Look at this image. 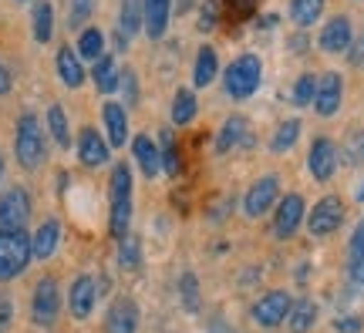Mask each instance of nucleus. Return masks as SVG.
Returning a JSON list of instances; mask_svg holds the SVG:
<instances>
[{"label": "nucleus", "instance_id": "nucleus-20", "mask_svg": "<svg viewBox=\"0 0 364 333\" xmlns=\"http://www.w3.org/2000/svg\"><path fill=\"white\" fill-rule=\"evenodd\" d=\"M102 115H105V129H108V145H112V148H122L125 138H129V115H125V108L115 102H108L102 108Z\"/></svg>", "mask_w": 364, "mask_h": 333}, {"label": "nucleus", "instance_id": "nucleus-44", "mask_svg": "<svg viewBox=\"0 0 364 333\" xmlns=\"http://www.w3.org/2000/svg\"><path fill=\"white\" fill-rule=\"evenodd\" d=\"M216 24V0H206L203 4V27H213Z\"/></svg>", "mask_w": 364, "mask_h": 333}, {"label": "nucleus", "instance_id": "nucleus-46", "mask_svg": "<svg viewBox=\"0 0 364 333\" xmlns=\"http://www.w3.org/2000/svg\"><path fill=\"white\" fill-rule=\"evenodd\" d=\"M11 71H7V67H4V61H0V94H7V91H11Z\"/></svg>", "mask_w": 364, "mask_h": 333}, {"label": "nucleus", "instance_id": "nucleus-12", "mask_svg": "<svg viewBox=\"0 0 364 333\" xmlns=\"http://www.w3.org/2000/svg\"><path fill=\"white\" fill-rule=\"evenodd\" d=\"M304 222V199L297 192H290L284 202L277 205V216H273V236L277 239H290L297 226Z\"/></svg>", "mask_w": 364, "mask_h": 333}, {"label": "nucleus", "instance_id": "nucleus-41", "mask_svg": "<svg viewBox=\"0 0 364 333\" xmlns=\"http://www.w3.org/2000/svg\"><path fill=\"white\" fill-rule=\"evenodd\" d=\"M122 91H125V98H129V102H135V98H139V88H135V75H132L129 67L122 71Z\"/></svg>", "mask_w": 364, "mask_h": 333}, {"label": "nucleus", "instance_id": "nucleus-29", "mask_svg": "<svg viewBox=\"0 0 364 333\" xmlns=\"http://www.w3.org/2000/svg\"><path fill=\"white\" fill-rule=\"evenodd\" d=\"M105 54V34L98 27H85L78 38V58H88V61H98Z\"/></svg>", "mask_w": 364, "mask_h": 333}, {"label": "nucleus", "instance_id": "nucleus-18", "mask_svg": "<svg viewBox=\"0 0 364 333\" xmlns=\"http://www.w3.org/2000/svg\"><path fill=\"white\" fill-rule=\"evenodd\" d=\"M132 152H135V162L142 168L145 179H156L159 168H162V155H159V145L149 135H135L132 138Z\"/></svg>", "mask_w": 364, "mask_h": 333}, {"label": "nucleus", "instance_id": "nucleus-30", "mask_svg": "<svg viewBox=\"0 0 364 333\" xmlns=\"http://www.w3.org/2000/svg\"><path fill=\"white\" fill-rule=\"evenodd\" d=\"M196 118V94L193 91H176L172 98V125H189Z\"/></svg>", "mask_w": 364, "mask_h": 333}, {"label": "nucleus", "instance_id": "nucleus-48", "mask_svg": "<svg viewBox=\"0 0 364 333\" xmlns=\"http://www.w3.org/2000/svg\"><path fill=\"white\" fill-rule=\"evenodd\" d=\"M0 179H4V155H0Z\"/></svg>", "mask_w": 364, "mask_h": 333}, {"label": "nucleus", "instance_id": "nucleus-43", "mask_svg": "<svg viewBox=\"0 0 364 333\" xmlns=\"http://www.w3.org/2000/svg\"><path fill=\"white\" fill-rule=\"evenodd\" d=\"M338 330L341 333H361V320H358V317H341Z\"/></svg>", "mask_w": 364, "mask_h": 333}, {"label": "nucleus", "instance_id": "nucleus-34", "mask_svg": "<svg viewBox=\"0 0 364 333\" xmlns=\"http://www.w3.org/2000/svg\"><path fill=\"white\" fill-rule=\"evenodd\" d=\"M122 243V249H118V263H122V269H139V263H142V249H139V239L135 236H125V239H118Z\"/></svg>", "mask_w": 364, "mask_h": 333}, {"label": "nucleus", "instance_id": "nucleus-25", "mask_svg": "<svg viewBox=\"0 0 364 333\" xmlns=\"http://www.w3.org/2000/svg\"><path fill=\"white\" fill-rule=\"evenodd\" d=\"M243 135H247V118H230L226 125L220 129V135H216V152L226 155V152H233L236 145L243 141Z\"/></svg>", "mask_w": 364, "mask_h": 333}, {"label": "nucleus", "instance_id": "nucleus-4", "mask_svg": "<svg viewBox=\"0 0 364 333\" xmlns=\"http://www.w3.org/2000/svg\"><path fill=\"white\" fill-rule=\"evenodd\" d=\"M263 81V65L257 54H240L233 65L226 67V75H223V84H226V94L236 98V102H243L250 98L253 91L260 88Z\"/></svg>", "mask_w": 364, "mask_h": 333}, {"label": "nucleus", "instance_id": "nucleus-15", "mask_svg": "<svg viewBox=\"0 0 364 333\" xmlns=\"http://www.w3.org/2000/svg\"><path fill=\"white\" fill-rule=\"evenodd\" d=\"M351 40H354V31H351V21L348 17H331L324 24V31H321V51L327 54H341V51H348L351 48Z\"/></svg>", "mask_w": 364, "mask_h": 333}, {"label": "nucleus", "instance_id": "nucleus-38", "mask_svg": "<svg viewBox=\"0 0 364 333\" xmlns=\"http://www.w3.org/2000/svg\"><path fill=\"white\" fill-rule=\"evenodd\" d=\"M182 303H186V310H189V313H196V310H199V286H196V276L193 273H186V276H182Z\"/></svg>", "mask_w": 364, "mask_h": 333}, {"label": "nucleus", "instance_id": "nucleus-14", "mask_svg": "<svg viewBox=\"0 0 364 333\" xmlns=\"http://www.w3.org/2000/svg\"><path fill=\"white\" fill-rule=\"evenodd\" d=\"M95 300H98V286L91 276H78L71 283V293H68V307H71V317L75 320H88L91 310H95Z\"/></svg>", "mask_w": 364, "mask_h": 333}, {"label": "nucleus", "instance_id": "nucleus-13", "mask_svg": "<svg viewBox=\"0 0 364 333\" xmlns=\"http://www.w3.org/2000/svg\"><path fill=\"white\" fill-rule=\"evenodd\" d=\"M341 98H344V81H341L338 71H327V75L317 81V94H314V108H317V115L331 118L341 108Z\"/></svg>", "mask_w": 364, "mask_h": 333}, {"label": "nucleus", "instance_id": "nucleus-1", "mask_svg": "<svg viewBox=\"0 0 364 333\" xmlns=\"http://www.w3.org/2000/svg\"><path fill=\"white\" fill-rule=\"evenodd\" d=\"M108 199H112V236L115 239H125L129 236V222H132V168L125 162H118L115 172H112V182H108Z\"/></svg>", "mask_w": 364, "mask_h": 333}, {"label": "nucleus", "instance_id": "nucleus-40", "mask_svg": "<svg viewBox=\"0 0 364 333\" xmlns=\"http://www.w3.org/2000/svg\"><path fill=\"white\" fill-rule=\"evenodd\" d=\"M348 273L358 286H364V253H351V263H348Z\"/></svg>", "mask_w": 364, "mask_h": 333}, {"label": "nucleus", "instance_id": "nucleus-37", "mask_svg": "<svg viewBox=\"0 0 364 333\" xmlns=\"http://www.w3.org/2000/svg\"><path fill=\"white\" fill-rule=\"evenodd\" d=\"M344 152H348V162L351 165H364V129H354L344 141Z\"/></svg>", "mask_w": 364, "mask_h": 333}, {"label": "nucleus", "instance_id": "nucleus-31", "mask_svg": "<svg viewBox=\"0 0 364 333\" xmlns=\"http://www.w3.org/2000/svg\"><path fill=\"white\" fill-rule=\"evenodd\" d=\"M48 129H51L54 141H58L61 148L71 145V129H68V115H65L61 104H51V111H48Z\"/></svg>", "mask_w": 364, "mask_h": 333}, {"label": "nucleus", "instance_id": "nucleus-8", "mask_svg": "<svg viewBox=\"0 0 364 333\" xmlns=\"http://www.w3.org/2000/svg\"><path fill=\"white\" fill-rule=\"evenodd\" d=\"M290 307H294V300H290L284 290H273V293L260 296V300L253 303V320L260 323V327H267V330H273V327L287 323Z\"/></svg>", "mask_w": 364, "mask_h": 333}, {"label": "nucleus", "instance_id": "nucleus-23", "mask_svg": "<svg viewBox=\"0 0 364 333\" xmlns=\"http://www.w3.org/2000/svg\"><path fill=\"white\" fill-rule=\"evenodd\" d=\"M31 24H34V40L48 44L54 34V7L51 0H34V11H31Z\"/></svg>", "mask_w": 364, "mask_h": 333}, {"label": "nucleus", "instance_id": "nucleus-36", "mask_svg": "<svg viewBox=\"0 0 364 333\" xmlns=\"http://www.w3.org/2000/svg\"><path fill=\"white\" fill-rule=\"evenodd\" d=\"M314 94H317V77L314 75H304L297 77V84H294V104H314Z\"/></svg>", "mask_w": 364, "mask_h": 333}, {"label": "nucleus", "instance_id": "nucleus-26", "mask_svg": "<svg viewBox=\"0 0 364 333\" xmlns=\"http://www.w3.org/2000/svg\"><path fill=\"white\" fill-rule=\"evenodd\" d=\"M287 323H290L294 333H307L314 323H317V303H314V300H297V303L290 307Z\"/></svg>", "mask_w": 364, "mask_h": 333}, {"label": "nucleus", "instance_id": "nucleus-39", "mask_svg": "<svg viewBox=\"0 0 364 333\" xmlns=\"http://www.w3.org/2000/svg\"><path fill=\"white\" fill-rule=\"evenodd\" d=\"M11 323H14V303H11V296L0 290V333L7 330Z\"/></svg>", "mask_w": 364, "mask_h": 333}, {"label": "nucleus", "instance_id": "nucleus-24", "mask_svg": "<svg viewBox=\"0 0 364 333\" xmlns=\"http://www.w3.org/2000/svg\"><path fill=\"white\" fill-rule=\"evenodd\" d=\"M216 75H220V58H216V51L206 44V48H199V54H196V71H193L196 88H206V84H213V81H216Z\"/></svg>", "mask_w": 364, "mask_h": 333}, {"label": "nucleus", "instance_id": "nucleus-7", "mask_svg": "<svg viewBox=\"0 0 364 333\" xmlns=\"http://www.w3.org/2000/svg\"><path fill=\"white\" fill-rule=\"evenodd\" d=\"M31 219V195L21 185H11L0 195V229H24Z\"/></svg>", "mask_w": 364, "mask_h": 333}, {"label": "nucleus", "instance_id": "nucleus-33", "mask_svg": "<svg viewBox=\"0 0 364 333\" xmlns=\"http://www.w3.org/2000/svg\"><path fill=\"white\" fill-rule=\"evenodd\" d=\"M91 11H95V0H68V27L71 31H85Z\"/></svg>", "mask_w": 364, "mask_h": 333}, {"label": "nucleus", "instance_id": "nucleus-45", "mask_svg": "<svg viewBox=\"0 0 364 333\" xmlns=\"http://www.w3.org/2000/svg\"><path fill=\"white\" fill-rule=\"evenodd\" d=\"M351 253H364V219H361V226H358V232L351 236Z\"/></svg>", "mask_w": 364, "mask_h": 333}, {"label": "nucleus", "instance_id": "nucleus-21", "mask_svg": "<svg viewBox=\"0 0 364 333\" xmlns=\"http://www.w3.org/2000/svg\"><path fill=\"white\" fill-rule=\"evenodd\" d=\"M91 81H95V88L102 91V94L118 91V84H122V67L115 65V58L102 54V58L95 61V67H91Z\"/></svg>", "mask_w": 364, "mask_h": 333}, {"label": "nucleus", "instance_id": "nucleus-5", "mask_svg": "<svg viewBox=\"0 0 364 333\" xmlns=\"http://www.w3.org/2000/svg\"><path fill=\"white\" fill-rule=\"evenodd\" d=\"M341 222H344V202L338 195H324L307 216V229H311V236H331L341 229Z\"/></svg>", "mask_w": 364, "mask_h": 333}, {"label": "nucleus", "instance_id": "nucleus-10", "mask_svg": "<svg viewBox=\"0 0 364 333\" xmlns=\"http://www.w3.org/2000/svg\"><path fill=\"white\" fill-rule=\"evenodd\" d=\"M307 168H311V175L317 182L334 179V172H338V145L331 138H314L311 155H307Z\"/></svg>", "mask_w": 364, "mask_h": 333}, {"label": "nucleus", "instance_id": "nucleus-16", "mask_svg": "<svg viewBox=\"0 0 364 333\" xmlns=\"http://www.w3.org/2000/svg\"><path fill=\"white\" fill-rule=\"evenodd\" d=\"M172 0H142V27L149 38H162L169 27Z\"/></svg>", "mask_w": 364, "mask_h": 333}, {"label": "nucleus", "instance_id": "nucleus-17", "mask_svg": "<svg viewBox=\"0 0 364 333\" xmlns=\"http://www.w3.org/2000/svg\"><path fill=\"white\" fill-rule=\"evenodd\" d=\"M78 158H81V165H105L108 162V141L98 135L95 129H85L78 135Z\"/></svg>", "mask_w": 364, "mask_h": 333}, {"label": "nucleus", "instance_id": "nucleus-49", "mask_svg": "<svg viewBox=\"0 0 364 333\" xmlns=\"http://www.w3.org/2000/svg\"><path fill=\"white\" fill-rule=\"evenodd\" d=\"M358 199H361V202H364V185H361V189H358Z\"/></svg>", "mask_w": 364, "mask_h": 333}, {"label": "nucleus", "instance_id": "nucleus-22", "mask_svg": "<svg viewBox=\"0 0 364 333\" xmlns=\"http://www.w3.org/2000/svg\"><path fill=\"white\" fill-rule=\"evenodd\" d=\"M58 77L65 81L68 88H81L85 84V67H81L78 51H71V48L58 51Z\"/></svg>", "mask_w": 364, "mask_h": 333}, {"label": "nucleus", "instance_id": "nucleus-47", "mask_svg": "<svg viewBox=\"0 0 364 333\" xmlns=\"http://www.w3.org/2000/svg\"><path fill=\"white\" fill-rule=\"evenodd\" d=\"M226 4H230V7H233V11L247 13V11H253V4H257V0H226Z\"/></svg>", "mask_w": 364, "mask_h": 333}, {"label": "nucleus", "instance_id": "nucleus-6", "mask_svg": "<svg viewBox=\"0 0 364 333\" xmlns=\"http://www.w3.org/2000/svg\"><path fill=\"white\" fill-rule=\"evenodd\" d=\"M58 310H61V296H58V283L48 276L34 286V296H31V317L38 327H51L58 320Z\"/></svg>", "mask_w": 364, "mask_h": 333}, {"label": "nucleus", "instance_id": "nucleus-28", "mask_svg": "<svg viewBox=\"0 0 364 333\" xmlns=\"http://www.w3.org/2000/svg\"><path fill=\"white\" fill-rule=\"evenodd\" d=\"M324 13V0H290V21L297 27H311Z\"/></svg>", "mask_w": 364, "mask_h": 333}, {"label": "nucleus", "instance_id": "nucleus-9", "mask_svg": "<svg viewBox=\"0 0 364 333\" xmlns=\"http://www.w3.org/2000/svg\"><path fill=\"white\" fill-rule=\"evenodd\" d=\"M277 199H280V182H277V175H263L260 182L250 185L247 199H243V209H247L250 219H257V216H263V212H270L273 205H277Z\"/></svg>", "mask_w": 364, "mask_h": 333}, {"label": "nucleus", "instance_id": "nucleus-3", "mask_svg": "<svg viewBox=\"0 0 364 333\" xmlns=\"http://www.w3.org/2000/svg\"><path fill=\"white\" fill-rule=\"evenodd\" d=\"M31 259V236L24 229H0V283L21 276Z\"/></svg>", "mask_w": 364, "mask_h": 333}, {"label": "nucleus", "instance_id": "nucleus-19", "mask_svg": "<svg viewBox=\"0 0 364 333\" xmlns=\"http://www.w3.org/2000/svg\"><path fill=\"white\" fill-rule=\"evenodd\" d=\"M58 243H61V226H58L54 219H48V222H41L38 232L31 236V256L34 259H51L54 249H58Z\"/></svg>", "mask_w": 364, "mask_h": 333}, {"label": "nucleus", "instance_id": "nucleus-42", "mask_svg": "<svg viewBox=\"0 0 364 333\" xmlns=\"http://www.w3.org/2000/svg\"><path fill=\"white\" fill-rule=\"evenodd\" d=\"M348 58H351V65L364 67V38L351 40V48H348Z\"/></svg>", "mask_w": 364, "mask_h": 333}, {"label": "nucleus", "instance_id": "nucleus-27", "mask_svg": "<svg viewBox=\"0 0 364 333\" xmlns=\"http://www.w3.org/2000/svg\"><path fill=\"white\" fill-rule=\"evenodd\" d=\"M297 138H300V121H297V118L280 121V125H277V131H273V138H270V152H277V155L290 152V148L297 145Z\"/></svg>", "mask_w": 364, "mask_h": 333}, {"label": "nucleus", "instance_id": "nucleus-35", "mask_svg": "<svg viewBox=\"0 0 364 333\" xmlns=\"http://www.w3.org/2000/svg\"><path fill=\"white\" fill-rule=\"evenodd\" d=\"M159 155H162L166 172H169V175H179V152H176V138H172L169 129L162 131V148H159Z\"/></svg>", "mask_w": 364, "mask_h": 333}, {"label": "nucleus", "instance_id": "nucleus-11", "mask_svg": "<svg viewBox=\"0 0 364 333\" xmlns=\"http://www.w3.org/2000/svg\"><path fill=\"white\" fill-rule=\"evenodd\" d=\"M139 330V307L129 296L112 300V307L105 313V333H135Z\"/></svg>", "mask_w": 364, "mask_h": 333}, {"label": "nucleus", "instance_id": "nucleus-2", "mask_svg": "<svg viewBox=\"0 0 364 333\" xmlns=\"http://www.w3.org/2000/svg\"><path fill=\"white\" fill-rule=\"evenodd\" d=\"M14 152H17V162L24 168H41L44 165V155H48V145H44V131H41V121L31 111L21 115L17 121V135H14Z\"/></svg>", "mask_w": 364, "mask_h": 333}, {"label": "nucleus", "instance_id": "nucleus-32", "mask_svg": "<svg viewBox=\"0 0 364 333\" xmlns=\"http://www.w3.org/2000/svg\"><path fill=\"white\" fill-rule=\"evenodd\" d=\"M118 27H122V34H125V38L135 34V31L142 27V4H139V0H122V17H118Z\"/></svg>", "mask_w": 364, "mask_h": 333}]
</instances>
